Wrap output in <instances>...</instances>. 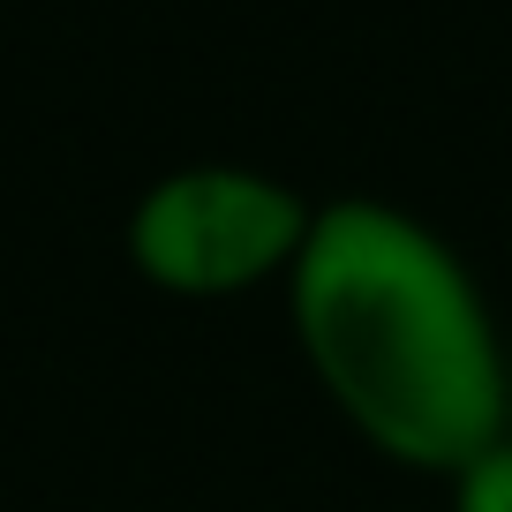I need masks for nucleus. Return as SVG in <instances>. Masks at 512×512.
<instances>
[{
	"mask_svg": "<svg viewBox=\"0 0 512 512\" xmlns=\"http://www.w3.org/2000/svg\"><path fill=\"white\" fill-rule=\"evenodd\" d=\"M324 400L400 467L467 475L505 445V354L467 264L422 219L347 196L309 219L287 272Z\"/></svg>",
	"mask_w": 512,
	"mask_h": 512,
	"instance_id": "1",
	"label": "nucleus"
},
{
	"mask_svg": "<svg viewBox=\"0 0 512 512\" xmlns=\"http://www.w3.org/2000/svg\"><path fill=\"white\" fill-rule=\"evenodd\" d=\"M317 211L256 166H181L128 211V264L174 302H226L294 272Z\"/></svg>",
	"mask_w": 512,
	"mask_h": 512,
	"instance_id": "2",
	"label": "nucleus"
},
{
	"mask_svg": "<svg viewBox=\"0 0 512 512\" xmlns=\"http://www.w3.org/2000/svg\"><path fill=\"white\" fill-rule=\"evenodd\" d=\"M460 490H452V512H512V445L482 452L467 475H452Z\"/></svg>",
	"mask_w": 512,
	"mask_h": 512,
	"instance_id": "3",
	"label": "nucleus"
}]
</instances>
